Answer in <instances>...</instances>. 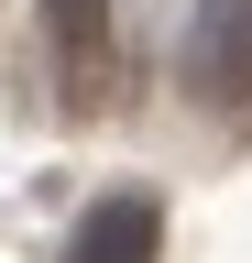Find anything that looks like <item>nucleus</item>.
Segmentation results:
<instances>
[{"mask_svg": "<svg viewBox=\"0 0 252 263\" xmlns=\"http://www.w3.org/2000/svg\"><path fill=\"white\" fill-rule=\"evenodd\" d=\"M44 33H55L66 55H99V44H110V0H44Z\"/></svg>", "mask_w": 252, "mask_h": 263, "instance_id": "7ed1b4c3", "label": "nucleus"}, {"mask_svg": "<svg viewBox=\"0 0 252 263\" xmlns=\"http://www.w3.org/2000/svg\"><path fill=\"white\" fill-rule=\"evenodd\" d=\"M186 88L208 110H241L252 99V0H198L186 11Z\"/></svg>", "mask_w": 252, "mask_h": 263, "instance_id": "f257e3e1", "label": "nucleus"}, {"mask_svg": "<svg viewBox=\"0 0 252 263\" xmlns=\"http://www.w3.org/2000/svg\"><path fill=\"white\" fill-rule=\"evenodd\" d=\"M153 252H165V209H153L143 186L99 197V209L77 219V241H66V263H153Z\"/></svg>", "mask_w": 252, "mask_h": 263, "instance_id": "f03ea898", "label": "nucleus"}]
</instances>
